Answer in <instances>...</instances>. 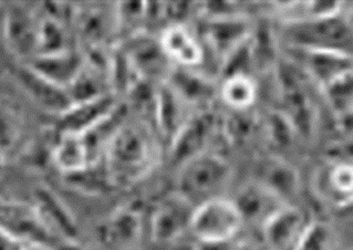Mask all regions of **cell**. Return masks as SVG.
Listing matches in <instances>:
<instances>
[{"label": "cell", "instance_id": "484cf974", "mask_svg": "<svg viewBox=\"0 0 353 250\" xmlns=\"http://www.w3.org/2000/svg\"><path fill=\"white\" fill-rule=\"evenodd\" d=\"M23 250H54L50 244H41V242H29L23 246Z\"/></svg>", "mask_w": 353, "mask_h": 250}, {"label": "cell", "instance_id": "e0dca14e", "mask_svg": "<svg viewBox=\"0 0 353 250\" xmlns=\"http://www.w3.org/2000/svg\"><path fill=\"white\" fill-rule=\"evenodd\" d=\"M255 182L274 191L276 195L288 202L299 189V177L294 167L279 158L263 160L257 167Z\"/></svg>", "mask_w": 353, "mask_h": 250}, {"label": "cell", "instance_id": "4fadbf2b", "mask_svg": "<svg viewBox=\"0 0 353 250\" xmlns=\"http://www.w3.org/2000/svg\"><path fill=\"white\" fill-rule=\"evenodd\" d=\"M160 45L168 58L182 67H196L204 60V48L182 25H170L163 31Z\"/></svg>", "mask_w": 353, "mask_h": 250}, {"label": "cell", "instance_id": "8fae6325", "mask_svg": "<svg viewBox=\"0 0 353 250\" xmlns=\"http://www.w3.org/2000/svg\"><path fill=\"white\" fill-rule=\"evenodd\" d=\"M250 37V23L241 16L210 18L205 30V40L210 48L225 59Z\"/></svg>", "mask_w": 353, "mask_h": 250}, {"label": "cell", "instance_id": "52a82bcc", "mask_svg": "<svg viewBox=\"0 0 353 250\" xmlns=\"http://www.w3.org/2000/svg\"><path fill=\"white\" fill-rule=\"evenodd\" d=\"M194 207L176 191L165 197L152 213L150 231L157 242H171L190 229Z\"/></svg>", "mask_w": 353, "mask_h": 250}, {"label": "cell", "instance_id": "30bf717a", "mask_svg": "<svg viewBox=\"0 0 353 250\" xmlns=\"http://www.w3.org/2000/svg\"><path fill=\"white\" fill-rule=\"evenodd\" d=\"M16 74L26 93L45 110L62 116L74 104L67 89L46 79L30 65L19 67Z\"/></svg>", "mask_w": 353, "mask_h": 250}, {"label": "cell", "instance_id": "3957f363", "mask_svg": "<svg viewBox=\"0 0 353 250\" xmlns=\"http://www.w3.org/2000/svg\"><path fill=\"white\" fill-rule=\"evenodd\" d=\"M149 140L137 129H119L107 149L108 173L118 183H130L151 167Z\"/></svg>", "mask_w": 353, "mask_h": 250}, {"label": "cell", "instance_id": "9c48e42d", "mask_svg": "<svg viewBox=\"0 0 353 250\" xmlns=\"http://www.w3.org/2000/svg\"><path fill=\"white\" fill-rule=\"evenodd\" d=\"M233 200L239 208L243 222L261 228L276 211L286 204H290L255 180L243 186Z\"/></svg>", "mask_w": 353, "mask_h": 250}, {"label": "cell", "instance_id": "9a60e30c", "mask_svg": "<svg viewBox=\"0 0 353 250\" xmlns=\"http://www.w3.org/2000/svg\"><path fill=\"white\" fill-rule=\"evenodd\" d=\"M143 231V220L134 208H123L110 217L102 231L103 242L115 249L131 248L139 242Z\"/></svg>", "mask_w": 353, "mask_h": 250}, {"label": "cell", "instance_id": "d6986e66", "mask_svg": "<svg viewBox=\"0 0 353 250\" xmlns=\"http://www.w3.org/2000/svg\"><path fill=\"white\" fill-rule=\"evenodd\" d=\"M221 96L234 110H247L257 98V87L247 74H234L223 82Z\"/></svg>", "mask_w": 353, "mask_h": 250}, {"label": "cell", "instance_id": "8992f818", "mask_svg": "<svg viewBox=\"0 0 353 250\" xmlns=\"http://www.w3.org/2000/svg\"><path fill=\"white\" fill-rule=\"evenodd\" d=\"M5 38L12 54L36 58L39 52V17L23 6L10 8L5 17Z\"/></svg>", "mask_w": 353, "mask_h": 250}, {"label": "cell", "instance_id": "cb8c5ba5", "mask_svg": "<svg viewBox=\"0 0 353 250\" xmlns=\"http://www.w3.org/2000/svg\"><path fill=\"white\" fill-rule=\"evenodd\" d=\"M196 248L199 250H246L241 242H236L235 238L212 244H199Z\"/></svg>", "mask_w": 353, "mask_h": 250}, {"label": "cell", "instance_id": "4316f807", "mask_svg": "<svg viewBox=\"0 0 353 250\" xmlns=\"http://www.w3.org/2000/svg\"><path fill=\"white\" fill-rule=\"evenodd\" d=\"M5 155L3 153L0 152V176L3 173V169H5Z\"/></svg>", "mask_w": 353, "mask_h": 250}, {"label": "cell", "instance_id": "ac0fdd59", "mask_svg": "<svg viewBox=\"0 0 353 250\" xmlns=\"http://www.w3.org/2000/svg\"><path fill=\"white\" fill-rule=\"evenodd\" d=\"M54 163L65 173H79L89 165L87 149L81 135L63 134L54 152Z\"/></svg>", "mask_w": 353, "mask_h": 250}, {"label": "cell", "instance_id": "d4e9b609", "mask_svg": "<svg viewBox=\"0 0 353 250\" xmlns=\"http://www.w3.org/2000/svg\"><path fill=\"white\" fill-rule=\"evenodd\" d=\"M25 244L21 240L12 236V233L0 227V250H23Z\"/></svg>", "mask_w": 353, "mask_h": 250}, {"label": "cell", "instance_id": "ffe728a7", "mask_svg": "<svg viewBox=\"0 0 353 250\" xmlns=\"http://www.w3.org/2000/svg\"><path fill=\"white\" fill-rule=\"evenodd\" d=\"M336 233L325 220H312L292 250H334Z\"/></svg>", "mask_w": 353, "mask_h": 250}, {"label": "cell", "instance_id": "603a6c76", "mask_svg": "<svg viewBox=\"0 0 353 250\" xmlns=\"http://www.w3.org/2000/svg\"><path fill=\"white\" fill-rule=\"evenodd\" d=\"M19 133L17 118L12 112L0 109V152L5 154L7 149H12Z\"/></svg>", "mask_w": 353, "mask_h": 250}, {"label": "cell", "instance_id": "2e32d148", "mask_svg": "<svg viewBox=\"0 0 353 250\" xmlns=\"http://www.w3.org/2000/svg\"><path fill=\"white\" fill-rule=\"evenodd\" d=\"M213 122L206 113L185 122L174 138V156L181 160L180 165L190 158L206 152L205 144L208 143L210 133H213Z\"/></svg>", "mask_w": 353, "mask_h": 250}, {"label": "cell", "instance_id": "7c38bea8", "mask_svg": "<svg viewBox=\"0 0 353 250\" xmlns=\"http://www.w3.org/2000/svg\"><path fill=\"white\" fill-rule=\"evenodd\" d=\"M352 165L336 162L320 171L316 180L318 195L336 207H345L352 202Z\"/></svg>", "mask_w": 353, "mask_h": 250}, {"label": "cell", "instance_id": "5bb4252c", "mask_svg": "<svg viewBox=\"0 0 353 250\" xmlns=\"http://www.w3.org/2000/svg\"><path fill=\"white\" fill-rule=\"evenodd\" d=\"M34 206L50 237L57 233L67 242H73L76 237V225L65 206L52 191L47 189H38L34 195Z\"/></svg>", "mask_w": 353, "mask_h": 250}, {"label": "cell", "instance_id": "5b68a950", "mask_svg": "<svg viewBox=\"0 0 353 250\" xmlns=\"http://www.w3.org/2000/svg\"><path fill=\"white\" fill-rule=\"evenodd\" d=\"M0 227L23 244H48V231L40 220L34 206L0 197Z\"/></svg>", "mask_w": 353, "mask_h": 250}, {"label": "cell", "instance_id": "7a4b0ae2", "mask_svg": "<svg viewBox=\"0 0 353 250\" xmlns=\"http://www.w3.org/2000/svg\"><path fill=\"white\" fill-rule=\"evenodd\" d=\"M352 27L340 14L329 17L283 21V34L292 49L334 52L351 56Z\"/></svg>", "mask_w": 353, "mask_h": 250}, {"label": "cell", "instance_id": "44dd1931", "mask_svg": "<svg viewBox=\"0 0 353 250\" xmlns=\"http://www.w3.org/2000/svg\"><path fill=\"white\" fill-rule=\"evenodd\" d=\"M180 74L182 76L177 79L176 85L171 89L182 101H206L212 96L213 89L210 87V82L205 79L204 76H194L188 72Z\"/></svg>", "mask_w": 353, "mask_h": 250}, {"label": "cell", "instance_id": "83f0119b", "mask_svg": "<svg viewBox=\"0 0 353 250\" xmlns=\"http://www.w3.org/2000/svg\"><path fill=\"white\" fill-rule=\"evenodd\" d=\"M192 250H199V249H197V248H194V249H192Z\"/></svg>", "mask_w": 353, "mask_h": 250}, {"label": "cell", "instance_id": "277c9868", "mask_svg": "<svg viewBox=\"0 0 353 250\" xmlns=\"http://www.w3.org/2000/svg\"><path fill=\"white\" fill-rule=\"evenodd\" d=\"M244 225L233 200L217 197L194 208L190 231L199 244L225 242L236 238Z\"/></svg>", "mask_w": 353, "mask_h": 250}, {"label": "cell", "instance_id": "7402d4cb", "mask_svg": "<svg viewBox=\"0 0 353 250\" xmlns=\"http://www.w3.org/2000/svg\"><path fill=\"white\" fill-rule=\"evenodd\" d=\"M352 71L347 74H342L334 81L325 85L327 98L334 107L338 114H345L347 111L351 112L352 107Z\"/></svg>", "mask_w": 353, "mask_h": 250}, {"label": "cell", "instance_id": "ba28073f", "mask_svg": "<svg viewBox=\"0 0 353 250\" xmlns=\"http://www.w3.org/2000/svg\"><path fill=\"white\" fill-rule=\"evenodd\" d=\"M310 220L301 208L286 204L261 229L272 250H292Z\"/></svg>", "mask_w": 353, "mask_h": 250}, {"label": "cell", "instance_id": "6da1fadb", "mask_svg": "<svg viewBox=\"0 0 353 250\" xmlns=\"http://www.w3.org/2000/svg\"><path fill=\"white\" fill-rule=\"evenodd\" d=\"M232 180V167L223 156L206 152L180 165L176 193L194 208L208 200L223 197Z\"/></svg>", "mask_w": 353, "mask_h": 250}]
</instances>
